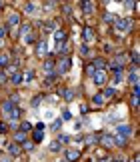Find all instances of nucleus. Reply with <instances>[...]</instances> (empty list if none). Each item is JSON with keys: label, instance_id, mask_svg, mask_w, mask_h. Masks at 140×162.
I'll return each instance as SVG.
<instances>
[{"label": "nucleus", "instance_id": "1", "mask_svg": "<svg viewBox=\"0 0 140 162\" xmlns=\"http://www.w3.org/2000/svg\"><path fill=\"white\" fill-rule=\"evenodd\" d=\"M92 80H94L98 86H102V84L106 82V74H104V70H96L94 74H92Z\"/></svg>", "mask_w": 140, "mask_h": 162}, {"label": "nucleus", "instance_id": "2", "mask_svg": "<svg viewBox=\"0 0 140 162\" xmlns=\"http://www.w3.org/2000/svg\"><path fill=\"white\" fill-rule=\"evenodd\" d=\"M130 132H132V128H130L128 124L118 126V134H120V138H128V136H130Z\"/></svg>", "mask_w": 140, "mask_h": 162}, {"label": "nucleus", "instance_id": "3", "mask_svg": "<svg viewBox=\"0 0 140 162\" xmlns=\"http://www.w3.org/2000/svg\"><path fill=\"white\" fill-rule=\"evenodd\" d=\"M116 26L120 28V30H128V28L132 26V22H130L128 18H122V20H116Z\"/></svg>", "mask_w": 140, "mask_h": 162}, {"label": "nucleus", "instance_id": "4", "mask_svg": "<svg viewBox=\"0 0 140 162\" xmlns=\"http://www.w3.org/2000/svg\"><path fill=\"white\" fill-rule=\"evenodd\" d=\"M46 52H48V44H46L44 40H40V42H38V50H36V54H38V56H44Z\"/></svg>", "mask_w": 140, "mask_h": 162}, {"label": "nucleus", "instance_id": "5", "mask_svg": "<svg viewBox=\"0 0 140 162\" xmlns=\"http://www.w3.org/2000/svg\"><path fill=\"white\" fill-rule=\"evenodd\" d=\"M80 158V150H68V152H66V160H78Z\"/></svg>", "mask_w": 140, "mask_h": 162}, {"label": "nucleus", "instance_id": "6", "mask_svg": "<svg viewBox=\"0 0 140 162\" xmlns=\"http://www.w3.org/2000/svg\"><path fill=\"white\" fill-rule=\"evenodd\" d=\"M8 24H10V26H18V24H20V14H18V12L10 14V20H8Z\"/></svg>", "mask_w": 140, "mask_h": 162}, {"label": "nucleus", "instance_id": "7", "mask_svg": "<svg viewBox=\"0 0 140 162\" xmlns=\"http://www.w3.org/2000/svg\"><path fill=\"white\" fill-rule=\"evenodd\" d=\"M42 68H44V72H46V74H50V76H52V72H54V62H52V60H46Z\"/></svg>", "mask_w": 140, "mask_h": 162}, {"label": "nucleus", "instance_id": "8", "mask_svg": "<svg viewBox=\"0 0 140 162\" xmlns=\"http://www.w3.org/2000/svg\"><path fill=\"white\" fill-rule=\"evenodd\" d=\"M68 68H70V60H68V58L60 60V64H58V72H66Z\"/></svg>", "mask_w": 140, "mask_h": 162}, {"label": "nucleus", "instance_id": "9", "mask_svg": "<svg viewBox=\"0 0 140 162\" xmlns=\"http://www.w3.org/2000/svg\"><path fill=\"white\" fill-rule=\"evenodd\" d=\"M54 40L60 44V42H64L66 40V32L64 30H56V34H54Z\"/></svg>", "mask_w": 140, "mask_h": 162}, {"label": "nucleus", "instance_id": "10", "mask_svg": "<svg viewBox=\"0 0 140 162\" xmlns=\"http://www.w3.org/2000/svg\"><path fill=\"white\" fill-rule=\"evenodd\" d=\"M18 142H26V134H24V132H16L14 134V144H18Z\"/></svg>", "mask_w": 140, "mask_h": 162}, {"label": "nucleus", "instance_id": "11", "mask_svg": "<svg viewBox=\"0 0 140 162\" xmlns=\"http://www.w3.org/2000/svg\"><path fill=\"white\" fill-rule=\"evenodd\" d=\"M84 40H86V42L94 40V30H92V28H86V30H84Z\"/></svg>", "mask_w": 140, "mask_h": 162}, {"label": "nucleus", "instance_id": "12", "mask_svg": "<svg viewBox=\"0 0 140 162\" xmlns=\"http://www.w3.org/2000/svg\"><path fill=\"white\" fill-rule=\"evenodd\" d=\"M8 152H10L12 156H18L20 154V146L18 144H10V146H8Z\"/></svg>", "mask_w": 140, "mask_h": 162}, {"label": "nucleus", "instance_id": "13", "mask_svg": "<svg viewBox=\"0 0 140 162\" xmlns=\"http://www.w3.org/2000/svg\"><path fill=\"white\" fill-rule=\"evenodd\" d=\"M92 104H94V106H102L104 104V96L102 94H96L94 98H92Z\"/></svg>", "mask_w": 140, "mask_h": 162}, {"label": "nucleus", "instance_id": "14", "mask_svg": "<svg viewBox=\"0 0 140 162\" xmlns=\"http://www.w3.org/2000/svg\"><path fill=\"white\" fill-rule=\"evenodd\" d=\"M80 6H82V10H84V12H88V14H90V12L94 10V6H92V2H80Z\"/></svg>", "mask_w": 140, "mask_h": 162}, {"label": "nucleus", "instance_id": "15", "mask_svg": "<svg viewBox=\"0 0 140 162\" xmlns=\"http://www.w3.org/2000/svg\"><path fill=\"white\" fill-rule=\"evenodd\" d=\"M2 108H4V112H10V110L12 108H14V102H12V100H6V102H4V104H2Z\"/></svg>", "mask_w": 140, "mask_h": 162}, {"label": "nucleus", "instance_id": "16", "mask_svg": "<svg viewBox=\"0 0 140 162\" xmlns=\"http://www.w3.org/2000/svg\"><path fill=\"white\" fill-rule=\"evenodd\" d=\"M18 116H20V110L18 108H12L10 112H8V118H10V120H16Z\"/></svg>", "mask_w": 140, "mask_h": 162}, {"label": "nucleus", "instance_id": "17", "mask_svg": "<svg viewBox=\"0 0 140 162\" xmlns=\"http://www.w3.org/2000/svg\"><path fill=\"white\" fill-rule=\"evenodd\" d=\"M60 94L66 98V100H72V98H74V92L72 90H60Z\"/></svg>", "mask_w": 140, "mask_h": 162}, {"label": "nucleus", "instance_id": "18", "mask_svg": "<svg viewBox=\"0 0 140 162\" xmlns=\"http://www.w3.org/2000/svg\"><path fill=\"white\" fill-rule=\"evenodd\" d=\"M12 82H14V84H20V82H22V74H20V72H14V76H12Z\"/></svg>", "mask_w": 140, "mask_h": 162}, {"label": "nucleus", "instance_id": "19", "mask_svg": "<svg viewBox=\"0 0 140 162\" xmlns=\"http://www.w3.org/2000/svg\"><path fill=\"white\" fill-rule=\"evenodd\" d=\"M92 66H98V70H104V60H100V58H96V60L92 62Z\"/></svg>", "mask_w": 140, "mask_h": 162}, {"label": "nucleus", "instance_id": "20", "mask_svg": "<svg viewBox=\"0 0 140 162\" xmlns=\"http://www.w3.org/2000/svg\"><path fill=\"white\" fill-rule=\"evenodd\" d=\"M8 64V54H0V68Z\"/></svg>", "mask_w": 140, "mask_h": 162}, {"label": "nucleus", "instance_id": "21", "mask_svg": "<svg viewBox=\"0 0 140 162\" xmlns=\"http://www.w3.org/2000/svg\"><path fill=\"white\" fill-rule=\"evenodd\" d=\"M114 94H116V90H114V88H106L102 96H108V98H110V96H114Z\"/></svg>", "mask_w": 140, "mask_h": 162}, {"label": "nucleus", "instance_id": "22", "mask_svg": "<svg viewBox=\"0 0 140 162\" xmlns=\"http://www.w3.org/2000/svg\"><path fill=\"white\" fill-rule=\"evenodd\" d=\"M32 78H34V72H32V70H28L26 74H24V80H26V82H30Z\"/></svg>", "mask_w": 140, "mask_h": 162}, {"label": "nucleus", "instance_id": "23", "mask_svg": "<svg viewBox=\"0 0 140 162\" xmlns=\"http://www.w3.org/2000/svg\"><path fill=\"white\" fill-rule=\"evenodd\" d=\"M102 140H104V144H108V146H112V144H114L112 136H102Z\"/></svg>", "mask_w": 140, "mask_h": 162}, {"label": "nucleus", "instance_id": "24", "mask_svg": "<svg viewBox=\"0 0 140 162\" xmlns=\"http://www.w3.org/2000/svg\"><path fill=\"white\" fill-rule=\"evenodd\" d=\"M50 150H52V152H58V150H60V142H58V140H56V142H52Z\"/></svg>", "mask_w": 140, "mask_h": 162}, {"label": "nucleus", "instance_id": "25", "mask_svg": "<svg viewBox=\"0 0 140 162\" xmlns=\"http://www.w3.org/2000/svg\"><path fill=\"white\" fill-rule=\"evenodd\" d=\"M32 126H30V122H24L22 124V128H20V132H24V134H26V130H30Z\"/></svg>", "mask_w": 140, "mask_h": 162}, {"label": "nucleus", "instance_id": "26", "mask_svg": "<svg viewBox=\"0 0 140 162\" xmlns=\"http://www.w3.org/2000/svg\"><path fill=\"white\" fill-rule=\"evenodd\" d=\"M104 20L106 22H116V18H114L112 14H104Z\"/></svg>", "mask_w": 140, "mask_h": 162}, {"label": "nucleus", "instance_id": "27", "mask_svg": "<svg viewBox=\"0 0 140 162\" xmlns=\"http://www.w3.org/2000/svg\"><path fill=\"white\" fill-rule=\"evenodd\" d=\"M34 10H36V6H34L32 2H28V4H26V12H34Z\"/></svg>", "mask_w": 140, "mask_h": 162}, {"label": "nucleus", "instance_id": "28", "mask_svg": "<svg viewBox=\"0 0 140 162\" xmlns=\"http://www.w3.org/2000/svg\"><path fill=\"white\" fill-rule=\"evenodd\" d=\"M40 100H42V96H34V100H32V106H34V108H36V106L40 104Z\"/></svg>", "mask_w": 140, "mask_h": 162}, {"label": "nucleus", "instance_id": "29", "mask_svg": "<svg viewBox=\"0 0 140 162\" xmlns=\"http://www.w3.org/2000/svg\"><path fill=\"white\" fill-rule=\"evenodd\" d=\"M34 140H36V142H40V140H42V132H40V130L34 132Z\"/></svg>", "mask_w": 140, "mask_h": 162}, {"label": "nucleus", "instance_id": "30", "mask_svg": "<svg viewBox=\"0 0 140 162\" xmlns=\"http://www.w3.org/2000/svg\"><path fill=\"white\" fill-rule=\"evenodd\" d=\"M72 118V114L68 112V110H64V114H62V120H70Z\"/></svg>", "mask_w": 140, "mask_h": 162}, {"label": "nucleus", "instance_id": "31", "mask_svg": "<svg viewBox=\"0 0 140 162\" xmlns=\"http://www.w3.org/2000/svg\"><path fill=\"white\" fill-rule=\"evenodd\" d=\"M24 42H26V44H30V42H34V34H30V36H26V38H24Z\"/></svg>", "mask_w": 140, "mask_h": 162}, {"label": "nucleus", "instance_id": "32", "mask_svg": "<svg viewBox=\"0 0 140 162\" xmlns=\"http://www.w3.org/2000/svg\"><path fill=\"white\" fill-rule=\"evenodd\" d=\"M32 148H34V144H32V142H24V150H32Z\"/></svg>", "mask_w": 140, "mask_h": 162}, {"label": "nucleus", "instance_id": "33", "mask_svg": "<svg viewBox=\"0 0 140 162\" xmlns=\"http://www.w3.org/2000/svg\"><path fill=\"white\" fill-rule=\"evenodd\" d=\"M80 50H82V54H84V56H88V54H90V50H88V46H86V44H84Z\"/></svg>", "mask_w": 140, "mask_h": 162}, {"label": "nucleus", "instance_id": "34", "mask_svg": "<svg viewBox=\"0 0 140 162\" xmlns=\"http://www.w3.org/2000/svg\"><path fill=\"white\" fill-rule=\"evenodd\" d=\"M20 32H22V34H28V32H30V26H28V24H24V26H22V30H20Z\"/></svg>", "mask_w": 140, "mask_h": 162}, {"label": "nucleus", "instance_id": "35", "mask_svg": "<svg viewBox=\"0 0 140 162\" xmlns=\"http://www.w3.org/2000/svg\"><path fill=\"white\" fill-rule=\"evenodd\" d=\"M60 124H62V120H56V122L52 124V128H54V130H58V128H60Z\"/></svg>", "mask_w": 140, "mask_h": 162}, {"label": "nucleus", "instance_id": "36", "mask_svg": "<svg viewBox=\"0 0 140 162\" xmlns=\"http://www.w3.org/2000/svg\"><path fill=\"white\" fill-rule=\"evenodd\" d=\"M132 60L138 62V50H132Z\"/></svg>", "mask_w": 140, "mask_h": 162}, {"label": "nucleus", "instance_id": "37", "mask_svg": "<svg viewBox=\"0 0 140 162\" xmlns=\"http://www.w3.org/2000/svg\"><path fill=\"white\" fill-rule=\"evenodd\" d=\"M0 82H2V84L6 82V74H4V72H0Z\"/></svg>", "mask_w": 140, "mask_h": 162}, {"label": "nucleus", "instance_id": "38", "mask_svg": "<svg viewBox=\"0 0 140 162\" xmlns=\"http://www.w3.org/2000/svg\"><path fill=\"white\" fill-rule=\"evenodd\" d=\"M132 106H138V96H132Z\"/></svg>", "mask_w": 140, "mask_h": 162}, {"label": "nucleus", "instance_id": "39", "mask_svg": "<svg viewBox=\"0 0 140 162\" xmlns=\"http://www.w3.org/2000/svg\"><path fill=\"white\" fill-rule=\"evenodd\" d=\"M4 36V28H0V38H2Z\"/></svg>", "mask_w": 140, "mask_h": 162}, {"label": "nucleus", "instance_id": "40", "mask_svg": "<svg viewBox=\"0 0 140 162\" xmlns=\"http://www.w3.org/2000/svg\"><path fill=\"white\" fill-rule=\"evenodd\" d=\"M2 4H4V2H0V8H2Z\"/></svg>", "mask_w": 140, "mask_h": 162}, {"label": "nucleus", "instance_id": "41", "mask_svg": "<svg viewBox=\"0 0 140 162\" xmlns=\"http://www.w3.org/2000/svg\"><path fill=\"white\" fill-rule=\"evenodd\" d=\"M60 162H68V160H60Z\"/></svg>", "mask_w": 140, "mask_h": 162}]
</instances>
